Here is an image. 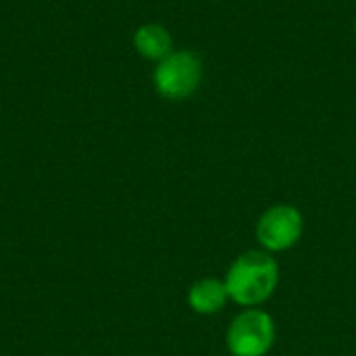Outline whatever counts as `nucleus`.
<instances>
[{
    "label": "nucleus",
    "instance_id": "nucleus-3",
    "mask_svg": "<svg viewBox=\"0 0 356 356\" xmlns=\"http://www.w3.org/2000/svg\"><path fill=\"white\" fill-rule=\"evenodd\" d=\"M275 338V319L265 309H240L225 330V348L232 356H267Z\"/></svg>",
    "mask_w": 356,
    "mask_h": 356
},
{
    "label": "nucleus",
    "instance_id": "nucleus-1",
    "mask_svg": "<svg viewBox=\"0 0 356 356\" xmlns=\"http://www.w3.org/2000/svg\"><path fill=\"white\" fill-rule=\"evenodd\" d=\"M229 300L242 309L263 307L273 298L280 286V263L275 254L252 248L238 254L225 271Z\"/></svg>",
    "mask_w": 356,
    "mask_h": 356
},
{
    "label": "nucleus",
    "instance_id": "nucleus-7",
    "mask_svg": "<svg viewBox=\"0 0 356 356\" xmlns=\"http://www.w3.org/2000/svg\"><path fill=\"white\" fill-rule=\"evenodd\" d=\"M355 38H356V21H355Z\"/></svg>",
    "mask_w": 356,
    "mask_h": 356
},
{
    "label": "nucleus",
    "instance_id": "nucleus-5",
    "mask_svg": "<svg viewBox=\"0 0 356 356\" xmlns=\"http://www.w3.org/2000/svg\"><path fill=\"white\" fill-rule=\"evenodd\" d=\"M186 300L196 315H204V317L221 313L227 307V302H232L225 282L219 277H202L194 282L188 290Z\"/></svg>",
    "mask_w": 356,
    "mask_h": 356
},
{
    "label": "nucleus",
    "instance_id": "nucleus-6",
    "mask_svg": "<svg viewBox=\"0 0 356 356\" xmlns=\"http://www.w3.org/2000/svg\"><path fill=\"white\" fill-rule=\"evenodd\" d=\"M131 44H134V50L144 60H150L154 65L175 50L171 31L161 23H144V25H140L131 35Z\"/></svg>",
    "mask_w": 356,
    "mask_h": 356
},
{
    "label": "nucleus",
    "instance_id": "nucleus-2",
    "mask_svg": "<svg viewBox=\"0 0 356 356\" xmlns=\"http://www.w3.org/2000/svg\"><path fill=\"white\" fill-rule=\"evenodd\" d=\"M204 65L194 50L175 48L152 69V86L156 94L171 102L192 98L202 86Z\"/></svg>",
    "mask_w": 356,
    "mask_h": 356
},
{
    "label": "nucleus",
    "instance_id": "nucleus-4",
    "mask_svg": "<svg viewBox=\"0 0 356 356\" xmlns=\"http://www.w3.org/2000/svg\"><path fill=\"white\" fill-rule=\"evenodd\" d=\"M305 234V215L298 207L277 202L267 207L254 225L257 242L271 254L292 250Z\"/></svg>",
    "mask_w": 356,
    "mask_h": 356
}]
</instances>
